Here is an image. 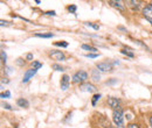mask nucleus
Wrapping results in <instances>:
<instances>
[{
	"mask_svg": "<svg viewBox=\"0 0 152 128\" xmlns=\"http://www.w3.org/2000/svg\"><path fill=\"white\" fill-rule=\"evenodd\" d=\"M2 107H4V108H6V110H12L11 105H8V104H6V103H2Z\"/></svg>",
	"mask_w": 152,
	"mask_h": 128,
	"instance_id": "cd10ccee",
	"label": "nucleus"
},
{
	"mask_svg": "<svg viewBox=\"0 0 152 128\" xmlns=\"http://www.w3.org/2000/svg\"><path fill=\"white\" fill-rule=\"evenodd\" d=\"M126 128H139V127H138V125H136V124H130V125H128Z\"/></svg>",
	"mask_w": 152,
	"mask_h": 128,
	"instance_id": "c85d7f7f",
	"label": "nucleus"
},
{
	"mask_svg": "<svg viewBox=\"0 0 152 128\" xmlns=\"http://www.w3.org/2000/svg\"><path fill=\"white\" fill-rule=\"evenodd\" d=\"M69 83H70V78L68 74H63L62 79H61V89L62 90H67L68 86H69Z\"/></svg>",
	"mask_w": 152,
	"mask_h": 128,
	"instance_id": "6e6552de",
	"label": "nucleus"
},
{
	"mask_svg": "<svg viewBox=\"0 0 152 128\" xmlns=\"http://www.w3.org/2000/svg\"><path fill=\"white\" fill-rule=\"evenodd\" d=\"M86 26L91 27V28H94V29H96V30L99 29V26H98V25H95V23H93V22H86Z\"/></svg>",
	"mask_w": 152,
	"mask_h": 128,
	"instance_id": "f3484780",
	"label": "nucleus"
},
{
	"mask_svg": "<svg viewBox=\"0 0 152 128\" xmlns=\"http://www.w3.org/2000/svg\"><path fill=\"white\" fill-rule=\"evenodd\" d=\"M113 120H114L115 125L118 128H123L124 127V118H123V111L121 108H117L114 110L113 113Z\"/></svg>",
	"mask_w": 152,
	"mask_h": 128,
	"instance_id": "f257e3e1",
	"label": "nucleus"
},
{
	"mask_svg": "<svg viewBox=\"0 0 152 128\" xmlns=\"http://www.w3.org/2000/svg\"><path fill=\"white\" fill-rule=\"evenodd\" d=\"M143 15L145 17L146 20H149L152 23V4L145 6V7L143 8Z\"/></svg>",
	"mask_w": 152,
	"mask_h": 128,
	"instance_id": "20e7f679",
	"label": "nucleus"
},
{
	"mask_svg": "<svg viewBox=\"0 0 152 128\" xmlns=\"http://www.w3.org/2000/svg\"><path fill=\"white\" fill-rule=\"evenodd\" d=\"M68 11H69V12H72V13H75V12H76V6H75V5H70V6L68 7Z\"/></svg>",
	"mask_w": 152,
	"mask_h": 128,
	"instance_id": "5701e85b",
	"label": "nucleus"
},
{
	"mask_svg": "<svg viewBox=\"0 0 152 128\" xmlns=\"http://www.w3.org/2000/svg\"><path fill=\"white\" fill-rule=\"evenodd\" d=\"M97 69L103 71V72H107V71H113V64L111 63H108V62H103V63H98L97 64Z\"/></svg>",
	"mask_w": 152,
	"mask_h": 128,
	"instance_id": "7ed1b4c3",
	"label": "nucleus"
},
{
	"mask_svg": "<svg viewBox=\"0 0 152 128\" xmlns=\"http://www.w3.org/2000/svg\"><path fill=\"white\" fill-rule=\"evenodd\" d=\"M99 56V54H87L86 57H89V58H97Z\"/></svg>",
	"mask_w": 152,
	"mask_h": 128,
	"instance_id": "393cba45",
	"label": "nucleus"
},
{
	"mask_svg": "<svg viewBox=\"0 0 152 128\" xmlns=\"http://www.w3.org/2000/svg\"><path fill=\"white\" fill-rule=\"evenodd\" d=\"M91 77H93V79H94L95 82H98V80H99V78H101V76H99V73H98V70H93V72H91Z\"/></svg>",
	"mask_w": 152,
	"mask_h": 128,
	"instance_id": "ddd939ff",
	"label": "nucleus"
},
{
	"mask_svg": "<svg viewBox=\"0 0 152 128\" xmlns=\"http://www.w3.org/2000/svg\"><path fill=\"white\" fill-rule=\"evenodd\" d=\"M49 56H50L53 59H55V61H63V59L66 58L64 54H63L62 51H58V50H53V51H50Z\"/></svg>",
	"mask_w": 152,
	"mask_h": 128,
	"instance_id": "39448f33",
	"label": "nucleus"
},
{
	"mask_svg": "<svg viewBox=\"0 0 152 128\" xmlns=\"http://www.w3.org/2000/svg\"><path fill=\"white\" fill-rule=\"evenodd\" d=\"M37 71H38V70H37V69H33V68H32V69H29V70H27V71L25 72V74H23L22 83H27V82H28V80H29V79H31V78L37 73Z\"/></svg>",
	"mask_w": 152,
	"mask_h": 128,
	"instance_id": "423d86ee",
	"label": "nucleus"
},
{
	"mask_svg": "<svg viewBox=\"0 0 152 128\" xmlns=\"http://www.w3.org/2000/svg\"><path fill=\"white\" fill-rule=\"evenodd\" d=\"M121 53H122V54H124V55H128L129 57H133V53H129V51H126L125 49H122V50H121Z\"/></svg>",
	"mask_w": 152,
	"mask_h": 128,
	"instance_id": "4be33fe9",
	"label": "nucleus"
},
{
	"mask_svg": "<svg viewBox=\"0 0 152 128\" xmlns=\"http://www.w3.org/2000/svg\"><path fill=\"white\" fill-rule=\"evenodd\" d=\"M35 36L37 37H42V38H50V37L54 36V34H52V33H47V34H35Z\"/></svg>",
	"mask_w": 152,
	"mask_h": 128,
	"instance_id": "4468645a",
	"label": "nucleus"
},
{
	"mask_svg": "<svg viewBox=\"0 0 152 128\" xmlns=\"http://www.w3.org/2000/svg\"><path fill=\"white\" fill-rule=\"evenodd\" d=\"M99 98H101V94H95V95L93 97V100H91V104H93L94 106H95V105H96V101H97V100H98Z\"/></svg>",
	"mask_w": 152,
	"mask_h": 128,
	"instance_id": "a211bd4d",
	"label": "nucleus"
},
{
	"mask_svg": "<svg viewBox=\"0 0 152 128\" xmlns=\"http://www.w3.org/2000/svg\"><path fill=\"white\" fill-rule=\"evenodd\" d=\"M150 125H151V127H152V116L150 118Z\"/></svg>",
	"mask_w": 152,
	"mask_h": 128,
	"instance_id": "473e14b6",
	"label": "nucleus"
},
{
	"mask_svg": "<svg viewBox=\"0 0 152 128\" xmlns=\"http://www.w3.org/2000/svg\"><path fill=\"white\" fill-rule=\"evenodd\" d=\"M108 105L110 107H113L114 110H117V108H119V100L117 98H110L108 100Z\"/></svg>",
	"mask_w": 152,
	"mask_h": 128,
	"instance_id": "1a4fd4ad",
	"label": "nucleus"
},
{
	"mask_svg": "<svg viewBox=\"0 0 152 128\" xmlns=\"http://www.w3.org/2000/svg\"><path fill=\"white\" fill-rule=\"evenodd\" d=\"M46 14H48V15H55V11H52V12H47Z\"/></svg>",
	"mask_w": 152,
	"mask_h": 128,
	"instance_id": "7c9ffc66",
	"label": "nucleus"
},
{
	"mask_svg": "<svg viewBox=\"0 0 152 128\" xmlns=\"http://www.w3.org/2000/svg\"><path fill=\"white\" fill-rule=\"evenodd\" d=\"M55 71H63V68L61 67V65H58V64H53V67H52Z\"/></svg>",
	"mask_w": 152,
	"mask_h": 128,
	"instance_id": "6ab92c4d",
	"label": "nucleus"
},
{
	"mask_svg": "<svg viewBox=\"0 0 152 128\" xmlns=\"http://www.w3.org/2000/svg\"><path fill=\"white\" fill-rule=\"evenodd\" d=\"M82 49L88 50V51H94L95 54H97V53H96V51H97V49H96L95 47H91V46H88V44H82Z\"/></svg>",
	"mask_w": 152,
	"mask_h": 128,
	"instance_id": "f8f14e48",
	"label": "nucleus"
},
{
	"mask_svg": "<svg viewBox=\"0 0 152 128\" xmlns=\"http://www.w3.org/2000/svg\"><path fill=\"white\" fill-rule=\"evenodd\" d=\"M6 59H7L6 53H5L4 50H1V62H2V63H6Z\"/></svg>",
	"mask_w": 152,
	"mask_h": 128,
	"instance_id": "412c9836",
	"label": "nucleus"
},
{
	"mask_svg": "<svg viewBox=\"0 0 152 128\" xmlns=\"http://www.w3.org/2000/svg\"><path fill=\"white\" fill-rule=\"evenodd\" d=\"M54 44H55V46H57V47H63V48H67V47H68V42H66V41H60V42H55Z\"/></svg>",
	"mask_w": 152,
	"mask_h": 128,
	"instance_id": "2eb2a0df",
	"label": "nucleus"
},
{
	"mask_svg": "<svg viewBox=\"0 0 152 128\" xmlns=\"http://www.w3.org/2000/svg\"><path fill=\"white\" fill-rule=\"evenodd\" d=\"M17 64H18V65H23V64H25V61H23L22 58H18V59H17Z\"/></svg>",
	"mask_w": 152,
	"mask_h": 128,
	"instance_id": "bb28decb",
	"label": "nucleus"
},
{
	"mask_svg": "<svg viewBox=\"0 0 152 128\" xmlns=\"http://www.w3.org/2000/svg\"><path fill=\"white\" fill-rule=\"evenodd\" d=\"M87 79H88V73L86 72V71H83V70L76 72L75 74L73 76V82H74V83H83V82H86Z\"/></svg>",
	"mask_w": 152,
	"mask_h": 128,
	"instance_id": "f03ea898",
	"label": "nucleus"
},
{
	"mask_svg": "<svg viewBox=\"0 0 152 128\" xmlns=\"http://www.w3.org/2000/svg\"><path fill=\"white\" fill-rule=\"evenodd\" d=\"M1 82H2V83H8V80H7L6 78H2V80H1Z\"/></svg>",
	"mask_w": 152,
	"mask_h": 128,
	"instance_id": "2f4dec72",
	"label": "nucleus"
},
{
	"mask_svg": "<svg viewBox=\"0 0 152 128\" xmlns=\"http://www.w3.org/2000/svg\"><path fill=\"white\" fill-rule=\"evenodd\" d=\"M32 67H33V69H40L41 67H42V63H40V62H37V61H33V63H32Z\"/></svg>",
	"mask_w": 152,
	"mask_h": 128,
	"instance_id": "dca6fc26",
	"label": "nucleus"
},
{
	"mask_svg": "<svg viewBox=\"0 0 152 128\" xmlns=\"http://www.w3.org/2000/svg\"><path fill=\"white\" fill-rule=\"evenodd\" d=\"M80 90L83 92H94L96 90V88L93 84L84 83V84H81V85H80Z\"/></svg>",
	"mask_w": 152,
	"mask_h": 128,
	"instance_id": "0eeeda50",
	"label": "nucleus"
},
{
	"mask_svg": "<svg viewBox=\"0 0 152 128\" xmlns=\"http://www.w3.org/2000/svg\"><path fill=\"white\" fill-rule=\"evenodd\" d=\"M109 4H110L113 7L118 8V9H121V11H124V8H125L122 1H114V0H111V1H109Z\"/></svg>",
	"mask_w": 152,
	"mask_h": 128,
	"instance_id": "9d476101",
	"label": "nucleus"
},
{
	"mask_svg": "<svg viewBox=\"0 0 152 128\" xmlns=\"http://www.w3.org/2000/svg\"><path fill=\"white\" fill-rule=\"evenodd\" d=\"M17 104L19 105L20 107H23V108L29 107V103H28V100H26V99H23V98L18 99V100H17Z\"/></svg>",
	"mask_w": 152,
	"mask_h": 128,
	"instance_id": "9b49d317",
	"label": "nucleus"
},
{
	"mask_svg": "<svg viewBox=\"0 0 152 128\" xmlns=\"http://www.w3.org/2000/svg\"><path fill=\"white\" fill-rule=\"evenodd\" d=\"M26 58H27L28 61H31V59H33V55H32V54H27V56H26Z\"/></svg>",
	"mask_w": 152,
	"mask_h": 128,
	"instance_id": "c756f323",
	"label": "nucleus"
},
{
	"mask_svg": "<svg viewBox=\"0 0 152 128\" xmlns=\"http://www.w3.org/2000/svg\"><path fill=\"white\" fill-rule=\"evenodd\" d=\"M0 25H1V26H11V22H8V21H4V20H1V21H0Z\"/></svg>",
	"mask_w": 152,
	"mask_h": 128,
	"instance_id": "a878e982",
	"label": "nucleus"
},
{
	"mask_svg": "<svg viewBox=\"0 0 152 128\" xmlns=\"http://www.w3.org/2000/svg\"><path fill=\"white\" fill-rule=\"evenodd\" d=\"M128 4H131V7H136V8H138V7H139L140 1H129Z\"/></svg>",
	"mask_w": 152,
	"mask_h": 128,
	"instance_id": "aec40b11",
	"label": "nucleus"
},
{
	"mask_svg": "<svg viewBox=\"0 0 152 128\" xmlns=\"http://www.w3.org/2000/svg\"><path fill=\"white\" fill-rule=\"evenodd\" d=\"M10 95H11L10 91H6V92H2V93H1V98H8Z\"/></svg>",
	"mask_w": 152,
	"mask_h": 128,
	"instance_id": "b1692460",
	"label": "nucleus"
}]
</instances>
